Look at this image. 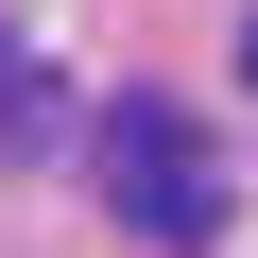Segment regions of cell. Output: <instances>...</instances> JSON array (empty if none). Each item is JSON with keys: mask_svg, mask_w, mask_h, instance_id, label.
Here are the masks:
<instances>
[{"mask_svg": "<svg viewBox=\"0 0 258 258\" xmlns=\"http://www.w3.org/2000/svg\"><path fill=\"white\" fill-rule=\"evenodd\" d=\"M241 69H258V18H241Z\"/></svg>", "mask_w": 258, "mask_h": 258, "instance_id": "7a4b0ae2", "label": "cell"}, {"mask_svg": "<svg viewBox=\"0 0 258 258\" xmlns=\"http://www.w3.org/2000/svg\"><path fill=\"white\" fill-rule=\"evenodd\" d=\"M103 207L138 224V241H207V224H224L207 120H189V103H103Z\"/></svg>", "mask_w": 258, "mask_h": 258, "instance_id": "6da1fadb", "label": "cell"}]
</instances>
